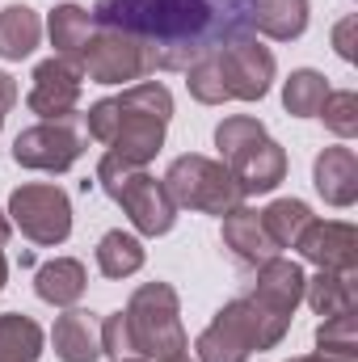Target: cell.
<instances>
[{
    "instance_id": "f1b7e54d",
    "label": "cell",
    "mask_w": 358,
    "mask_h": 362,
    "mask_svg": "<svg viewBox=\"0 0 358 362\" xmlns=\"http://www.w3.org/2000/svg\"><path fill=\"white\" fill-rule=\"evenodd\" d=\"M316 118H325V127L337 139H354L358 135V93L354 89H329V97H325V105H321Z\"/></svg>"
},
{
    "instance_id": "3957f363",
    "label": "cell",
    "mask_w": 358,
    "mask_h": 362,
    "mask_svg": "<svg viewBox=\"0 0 358 362\" xmlns=\"http://www.w3.org/2000/svg\"><path fill=\"white\" fill-rule=\"evenodd\" d=\"M291 320L274 316L266 308H258L249 295L224 303L215 312V320L198 333L194 341V354L198 362H249L253 350H274L282 337H287Z\"/></svg>"
},
{
    "instance_id": "603a6c76",
    "label": "cell",
    "mask_w": 358,
    "mask_h": 362,
    "mask_svg": "<svg viewBox=\"0 0 358 362\" xmlns=\"http://www.w3.org/2000/svg\"><path fill=\"white\" fill-rule=\"evenodd\" d=\"M312 206L304 198H274L262 211V228H266L270 245L274 249H295V240L304 236V228L312 223Z\"/></svg>"
},
{
    "instance_id": "7a4b0ae2",
    "label": "cell",
    "mask_w": 358,
    "mask_h": 362,
    "mask_svg": "<svg viewBox=\"0 0 358 362\" xmlns=\"http://www.w3.org/2000/svg\"><path fill=\"white\" fill-rule=\"evenodd\" d=\"M114 105H118V122L105 148L110 156L144 169L165 148V127L173 118V93L161 81H135L114 97Z\"/></svg>"
},
{
    "instance_id": "ba28073f",
    "label": "cell",
    "mask_w": 358,
    "mask_h": 362,
    "mask_svg": "<svg viewBox=\"0 0 358 362\" xmlns=\"http://www.w3.org/2000/svg\"><path fill=\"white\" fill-rule=\"evenodd\" d=\"M76 64H81L85 81H93V85H135L139 76L152 72L148 51H144L131 34L110 30V25H97V30H93L89 42H85L81 55H76Z\"/></svg>"
},
{
    "instance_id": "e0dca14e",
    "label": "cell",
    "mask_w": 358,
    "mask_h": 362,
    "mask_svg": "<svg viewBox=\"0 0 358 362\" xmlns=\"http://www.w3.org/2000/svg\"><path fill=\"white\" fill-rule=\"evenodd\" d=\"M224 249H232V257L245 262V266H262L266 257L278 253V249L270 245L266 228H262V211H253V206H245V202L224 215Z\"/></svg>"
},
{
    "instance_id": "9a60e30c",
    "label": "cell",
    "mask_w": 358,
    "mask_h": 362,
    "mask_svg": "<svg viewBox=\"0 0 358 362\" xmlns=\"http://www.w3.org/2000/svg\"><path fill=\"white\" fill-rule=\"evenodd\" d=\"M312 185L316 194L329 202V206H354L358 198V156L354 148H325L316 156V169H312Z\"/></svg>"
},
{
    "instance_id": "83f0119b",
    "label": "cell",
    "mask_w": 358,
    "mask_h": 362,
    "mask_svg": "<svg viewBox=\"0 0 358 362\" xmlns=\"http://www.w3.org/2000/svg\"><path fill=\"white\" fill-rule=\"evenodd\" d=\"M185 89H190L194 101H202V105H224V101H228L219 64H215V51L202 55V59H194V64L185 68Z\"/></svg>"
},
{
    "instance_id": "5b68a950",
    "label": "cell",
    "mask_w": 358,
    "mask_h": 362,
    "mask_svg": "<svg viewBox=\"0 0 358 362\" xmlns=\"http://www.w3.org/2000/svg\"><path fill=\"white\" fill-rule=\"evenodd\" d=\"M127 325H131V341L135 354L144 362H165L173 354H185V329H181V299L169 282H144L135 286V295L127 299Z\"/></svg>"
},
{
    "instance_id": "4fadbf2b",
    "label": "cell",
    "mask_w": 358,
    "mask_h": 362,
    "mask_svg": "<svg viewBox=\"0 0 358 362\" xmlns=\"http://www.w3.org/2000/svg\"><path fill=\"white\" fill-rule=\"evenodd\" d=\"M304 282H308V274L299 270V262L274 253V257H266V262L258 266V278H253V286H249V299H253L258 308L274 312V316L291 320L295 308L304 303Z\"/></svg>"
},
{
    "instance_id": "74e56055",
    "label": "cell",
    "mask_w": 358,
    "mask_h": 362,
    "mask_svg": "<svg viewBox=\"0 0 358 362\" xmlns=\"http://www.w3.org/2000/svg\"><path fill=\"white\" fill-rule=\"evenodd\" d=\"M165 362H194L190 354H173V358H165Z\"/></svg>"
},
{
    "instance_id": "6da1fadb",
    "label": "cell",
    "mask_w": 358,
    "mask_h": 362,
    "mask_svg": "<svg viewBox=\"0 0 358 362\" xmlns=\"http://www.w3.org/2000/svg\"><path fill=\"white\" fill-rule=\"evenodd\" d=\"M93 25L131 34L152 72L190 68L253 25V0H97Z\"/></svg>"
},
{
    "instance_id": "277c9868",
    "label": "cell",
    "mask_w": 358,
    "mask_h": 362,
    "mask_svg": "<svg viewBox=\"0 0 358 362\" xmlns=\"http://www.w3.org/2000/svg\"><path fill=\"white\" fill-rule=\"evenodd\" d=\"M97 181H101V189L127 211V219L135 223L139 236H165V232H173L178 206H173V198L165 194V181H156L148 169L127 165V160H118V156L105 152L101 165H97Z\"/></svg>"
},
{
    "instance_id": "7402d4cb",
    "label": "cell",
    "mask_w": 358,
    "mask_h": 362,
    "mask_svg": "<svg viewBox=\"0 0 358 362\" xmlns=\"http://www.w3.org/2000/svg\"><path fill=\"white\" fill-rule=\"evenodd\" d=\"M42 38V21L30 4H8L0 13V59H25L34 55Z\"/></svg>"
},
{
    "instance_id": "52a82bcc",
    "label": "cell",
    "mask_w": 358,
    "mask_h": 362,
    "mask_svg": "<svg viewBox=\"0 0 358 362\" xmlns=\"http://www.w3.org/2000/svg\"><path fill=\"white\" fill-rule=\"evenodd\" d=\"M8 223L21 228L25 240L55 249L72 236V198L51 181H30L8 194Z\"/></svg>"
},
{
    "instance_id": "d590c367",
    "label": "cell",
    "mask_w": 358,
    "mask_h": 362,
    "mask_svg": "<svg viewBox=\"0 0 358 362\" xmlns=\"http://www.w3.org/2000/svg\"><path fill=\"white\" fill-rule=\"evenodd\" d=\"M8 232H13V223H8V215H4V211H0V245H4V240H8Z\"/></svg>"
},
{
    "instance_id": "ffe728a7",
    "label": "cell",
    "mask_w": 358,
    "mask_h": 362,
    "mask_svg": "<svg viewBox=\"0 0 358 362\" xmlns=\"http://www.w3.org/2000/svg\"><path fill=\"white\" fill-rule=\"evenodd\" d=\"M308 17H312V4L308 0H253V30L274 38V42L304 38Z\"/></svg>"
},
{
    "instance_id": "d6986e66",
    "label": "cell",
    "mask_w": 358,
    "mask_h": 362,
    "mask_svg": "<svg viewBox=\"0 0 358 362\" xmlns=\"http://www.w3.org/2000/svg\"><path fill=\"white\" fill-rule=\"evenodd\" d=\"M85 286H89V274H85V266L76 257H51L34 274V291L51 308H72L85 295Z\"/></svg>"
},
{
    "instance_id": "5bb4252c",
    "label": "cell",
    "mask_w": 358,
    "mask_h": 362,
    "mask_svg": "<svg viewBox=\"0 0 358 362\" xmlns=\"http://www.w3.org/2000/svg\"><path fill=\"white\" fill-rule=\"evenodd\" d=\"M228 169H232V177H236L245 198L249 194H270L278 181L287 177V152H282V144H274L266 135L253 148H245L236 160H228Z\"/></svg>"
},
{
    "instance_id": "30bf717a",
    "label": "cell",
    "mask_w": 358,
    "mask_h": 362,
    "mask_svg": "<svg viewBox=\"0 0 358 362\" xmlns=\"http://www.w3.org/2000/svg\"><path fill=\"white\" fill-rule=\"evenodd\" d=\"M215 64H219L228 101H262L274 85V55H270V47H262L249 34L224 42L215 51Z\"/></svg>"
},
{
    "instance_id": "f35d334b",
    "label": "cell",
    "mask_w": 358,
    "mask_h": 362,
    "mask_svg": "<svg viewBox=\"0 0 358 362\" xmlns=\"http://www.w3.org/2000/svg\"><path fill=\"white\" fill-rule=\"evenodd\" d=\"M122 362H144V358H122Z\"/></svg>"
},
{
    "instance_id": "836d02e7",
    "label": "cell",
    "mask_w": 358,
    "mask_h": 362,
    "mask_svg": "<svg viewBox=\"0 0 358 362\" xmlns=\"http://www.w3.org/2000/svg\"><path fill=\"white\" fill-rule=\"evenodd\" d=\"M13 105H17V81H13L8 72H0V118H4Z\"/></svg>"
},
{
    "instance_id": "cb8c5ba5",
    "label": "cell",
    "mask_w": 358,
    "mask_h": 362,
    "mask_svg": "<svg viewBox=\"0 0 358 362\" xmlns=\"http://www.w3.org/2000/svg\"><path fill=\"white\" fill-rule=\"evenodd\" d=\"M47 30H51V47H55V55L76 64L81 47L89 42V34H93V13L89 8H81V4H55Z\"/></svg>"
},
{
    "instance_id": "2e32d148",
    "label": "cell",
    "mask_w": 358,
    "mask_h": 362,
    "mask_svg": "<svg viewBox=\"0 0 358 362\" xmlns=\"http://www.w3.org/2000/svg\"><path fill=\"white\" fill-rule=\"evenodd\" d=\"M55 358L59 362H97L101 358V320L81 308H64V316L51 329Z\"/></svg>"
},
{
    "instance_id": "8992f818",
    "label": "cell",
    "mask_w": 358,
    "mask_h": 362,
    "mask_svg": "<svg viewBox=\"0 0 358 362\" xmlns=\"http://www.w3.org/2000/svg\"><path fill=\"white\" fill-rule=\"evenodd\" d=\"M165 194L173 198V206L185 211H202V215H228L232 206L245 202L241 185L232 177V169L224 160H211V156H178L165 173Z\"/></svg>"
},
{
    "instance_id": "4316f807",
    "label": "cell",
    "mask_w": 358,
    "mask_h": 362,
    "mask_svg": "<svg viewBox=\"0 0 358 362\" xmlns=\"http://www.w3.org/2000/svg\"><path fill=\"white\" fill-rule=\"evenodd\" d=\"M258 139H266V127H262L258 118H249V114H232V118H224V122L215 127V148H219L224 165L236 160V156H241L245 148H253Z\"/></svg>"
},
{
    "instance_id": "8fae6325",
    "label": "cell",
    "mask_w": 358,
    "mask_h": 362,
    "mask_svg": "<svg viewBox=\"0 0 358 362\" xmlns=\"http://www.w3.org/2000/svg\"><path fill=\"white\" fill-rule=\"evenodd\" d=\"M81 89H85L81 64L51 55V59H42V64L34 68V85H30V93H25V105H30V114H38L42 122L76 118Z\"/></svg>"
},
{
    "instance_id": "4dcf8cb0",
    "label": "cell",
    "mask_w": 358,
    "mask_h": 362,
    "mask_svg": "<svg viewBox=\"0 0 358 362\" xmlns=\"http://www.w3.org/2000/svg\"><path fill=\"white\" fill-rule=\"evenodd\" d=\"M101 354H110L114 362L139 358V354H135V341H131V325H127V312H110V316L101 320Z\"/></svg>"
},
{
    "instance_id": "44dd1931",
    "label": "cell",
    "mask_w": 358,
    "mask_h": 362,
    "mask_svg": "<svg viewBox=\"0 0 358 362\" xmlns=\"http://www.w3.org/2000/svg\"><path fill=\"white\" fill-rule=\"evenodd\" d=\"M144 262H148L144 240L131 236V232H122V228H114V232H105L97 240V270H101V278H114V282L131 278V274L144 270Z\"/></svg>"
},
{
    "instance_id": "7c38bea8",
    "label": "cell",
    "mask_w": 358,
    "mask_h": 362,
    "mask_svg": "<svg viewBox=\"0 0 358 362\" xmlns=\"http://www.w3.org/2000/svg\"><path fill=\"white\" fill-rule=\"evenodd\" d=\"M295 249L316 270H358V232L346 219H312Z\"/></svg>"
},
{
    "instance_id": "1f68e13d",
    "label": "cell",
    "mask_w": 358,
    "mask_h": 362,
    "mask_svg": "<svg viewBox=\"0 0 358 362\" xmlns=\"http://www.w3.org/2000/svg\"><path fill=\"white\" fill-rule=\"evenodd\" d=\"M114 122H118V105H114V97L93 101L89 114H85V131H89V139H97V144H110Z\"/></svg>"
},
{
    "instance_id": "484cf974",
    "label": "cell",
    "mask_w": 358,
    "mask_h": 362,
    "mask_svg": "<svg viewBox=\"0 0 358 362\" xmlns=\"http://www.w3.org/2000/svg\"><path fill=\"white\" fill-rule=\"evenodd\" d=\"M325 97H329V81L316 68H295L287 76V85H282V105L295 118H316L321 105H325Z\"/></svg>"
},
{
    "instance_id": "9c48e42d",
    "label": "cell",
    "mask_w": 358,
    "mask_h": 362,
    "mask_svg": "<svg viewBox=\"0 0 358 362\" xmlns=\"http://www.w3.org/2000/svg\"><path fill=\"white\" fill-rule=\"evenodd\" d=\"M81 152H85V131L72 118L25 127L13 139V160L34 173H68L81 160Z\"/></svg>"
},
{
    "instance_id": "e575fe53",
    "label": "cell",
    "mask_w": 358,
    "mask_h": 362,
    "mask_svg": "<svg viewBox=\"0 0 358 362\" xmlns=\"http://www.w3.org/2000/svg\"><path fill=\"white\" fill-rule=\"evenodd\" d=\"M291 362H354V358H346V354H304V358H291Z\"/></svg>"
},
{
    "instance_id": "d4e9b609",
    "label": "cell",
    "mask_w": 358,
    "mask_h": 362,
    "mask_svg": "<svg viewBox=\"0 0 358 362\" xmlns=\"http://www.w3.org/2000/svg\"><path fill=\"white\" fill-rule=\"evenodd\" d=\"M42 341L47 337L30 316H21V312L0 316V362H38Z\"/></svg>"
},
{
    "instance_id": "8d00e7d4",
    "label": "cell",
    "mask_w": 358,
    "mask_h": 362,
    "mask_svg": "<svg viewBox=\"0 0 358 362\" xmlns=\"http://www.w3.org/2000/svg\"><path fill=\"white\" fill-rule=\"evenodd\" d=\"M4 282H8V262H4V253H0V291H4Z\"/></svg>"
},
{
    "instance_id": "ac0fdd59",
    "label": "cell",
    "mask_w": 358,
    "mask_h": 362,
    "mask_svg": "<svg viewBox=\"0 0 358 362\" xmlns=\"http://www.w3.org/2000/svg\"><path fill=\"white\" fill-rule=\"evenodd\" d=\"M304 299L308 308L329 320V316H342V312H354L358 308V274L354 270H321L316 278L304 282Z\"/></svg>"
},
{
    "instance_id": "d6a6232c",
    "label": "cell",
    "mask_w": 358,
    "mask_h": 362,
    "mask_svg": "<svg viewBox=\"0 0 358 362\" xmlns=\"http://www.w3.org/2000/svg\"><path fill=\"white\" fill-rule=\"evenodd\" d=\"M354 30H358V17L350 13V17H342L337 25H333V51L350 64L354 59Z\"/></svg>"
},
{
    "instance_id": "f546056e",
    "label": "cell",
    "mask_w": 358,
    "mask_h": 362,
    "mask_svg": "<svg viewBox=\"0 0 358 362\" xmlns=\"http://www.w3.org/2000/svg\"><path fill=\"white\" fill-rule=\"evenodd\" d=\"M316 350H321V354H346V358H354L358 354L354 312H342V316L321 320V329H316Z\"/></svg>"
},
{
    "instance_id": "ab89813d",
    "label": "cell",
    "mask_w": 358,
    "mask_h": 362,
    "mask_svg": "<svg viewBox=\"0 0 358 362\" xmlns=\"http://www.w3.org/2000/svg\"><path fill=\"white\" fill-rule=\"evenodd\" d=\"M0 127H4V118H0Z\"/></svg>"
}]
</instances>
